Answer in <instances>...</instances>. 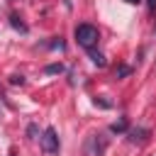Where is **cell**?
Wrapping results in <instances>:
<instances>
[{
	"mask_svg": "<svg viewBox=\"0 0 156 156\" xmlns=\"http://www.w3.org/2000/svg\"><path fill=\"white\" fill-rule=\"evenodd\" d=\"M76 41L83 46V49H95V44L100 41V32H98V27L95 24H88V22H83V24H78L76 27Z\"/></svg>",
	"mask_w": 156,
	"mask_h": 156,
	"instance_id": "cell-1",
	"label": "cell"
},
{
	"mask_svg": "<svg viewBox=\"0 0 156 156\" xmlns=\"http://www.w3.org/2000/svg\"><path fill=\"white\" fill-rule=\"evenodd\" d=\"M146 2H149V10L154 12V10H156V0H146Z\"/></svg>",
	"mask_w": 156,
	"mask_h": 156,
	"instance_id": "cell-12",
	"label": "cell"
},
{
	"mask_svg": "<svg viewBox=\"0 0 156 156\" xmlns=\"http://www.w3.org/2000/svg\"><path fill=\"white\" fill-rule=\"evenodd\" d=\"M10 22H12V27H15V29L27 32V24H22V22H20V17H15V15H12V17H10Z\"/></svg>",
	"mask_w": 156,
	"mask_h": 156,
	"instance_id": "cell-8",
	"label": "cell"
},
{
	"mask_svg": "<svg viewBox=\"0 0 156 156\" xmlns=\"http://www.w3.org/2000/svg\"><path fill=\"white\" fill-rule=\"evenodd\" d=\"M127 136H129V141H146V136H149V129H144V127H136V129H129V132H127Z\"/></svg>",
	"mask_w": 156,
	"mask_h": 156,
	"instance_id": "cell-4",
	"label": "cell"
},
{
	"mask_svg": "<svg viewBox=\"0 0 156 156\" xmlns=\"http://www.w3.org/2000/svg\"><path fill=\"white\" fill-rule=\"evenodd\" d=\"M124 2H129V5H136V2H141V0H124Z\"/></svg>",
	"mask_w": 156,
	"mask_h": 156,
	"instance_id": "cell-13",
	"label": "cell"
},
{
	"mask_svg": "<svg viewBox=\"0 0 156 156\" xmlns=\"http://www.w3.org/2000/svg\"><path fill=\"white\" fill-rule=\"evenodd\" d=\"M90 58H93V63H95V66H100V68L107 63V61H105V56H102L100 51H95V49H90Z\"/></svg>",
	"mask_w": 156,
	"mask_h": 156,
	"instance_id": "cell-5",
	"label": "cell"
},
{
	"mask_svg": "<svg viewBox=\"0 0 156 156\" xmlns=\"http://www.w3.org/2000/svg\"><path fill=\"white\" fill-rule=\"evenodd\" d=\"M44 71H46L49 76H54V73H63V66H61V63H49Z\"/></svg>",
	"mask_w": 156,
	"mask_h": 156,
	"instance_id": "cell-7",
	"label": "cell"
},
{
	"mask_svg": "<svg viewBox=\"0 0 156 156\" xmlns=\"http://www.w3.org/2000/svg\"><path fill=\"white\" fill-rule=\"evenodd\" d=\"M27 136H29V139L37 136V124H29V127H27Z\"/></svg>",
	"mask_w": 156,
	"mask_h": 156,
	"instance_id": "cell-11",
	"label": "cell"
},
{
	"mask_svg": "<svg viewBox=\"0 0 156 156\" xmlns=\"http://www.w3.org/2000/svg\"><path fill=\"white\" fill-rule=\"evenodd\" d=\"M10 83H12V85H22V83H24V76H12Z\"/></svg>",
	"mask_w": 156,
	"mask_h": 156,
	"instance_id": "cell-10",
	"label": "cell"
},
{
	"mask_svg": "<svg viewBox=\"0 0 156 156\" xmlns=\"http://www.w3.org/2000/svg\"><path fill=\"white\" fill-rule=\"evenodd\" d=\"M39 141H41V149L46 154H58V134H56L54 127H46L44 134L39 136Z\"/></svg>",
	"mask_w": 156,
	"mask_h": 156,
	"instance_id": "cell-2",
	"label": "cell"
},
{
	"mask_svg": "<svg viewBox=\"0 0 156 156\" xmlns=\"http://www.w3.org/2000/svg\"><path fill=\"white\" fill-rule=\"evenodd\" d=\"M129 71H132L129 66H119V68H117V78H124V76H129Z\"/></svg>",
	"mask_w": 156,
	"mask_h": 156,
	"instance_id": "cell-9",
	"label": "cell"
},
{
	"mask_svg": "<svg viewBox=\"0 0 156 156\" xmlns=\"http://www.w3.org/2000/svg\"><path fill=\"white\" fill-rule=\"evenodd\" d=\"M105 146H107V141L102 139V134H93L85 144V156H100L105 151Z\"/></svg>",
	"mask_w": 156,
	"mask_h": 156,
	"instance_id": "cell-3",
	"label": "cell"
},
{
	"mask_svg": "<svg viewBox=\"0 0 156 156\" xmlns=\"http://www.w3.org/2000/svg\"><path fill=\"white\" fill-rule=\"evenodd\" d=\"M110 129H112L115 134H122V132H127V119H119V122H115Z\"/></svg>",
	"mask_w": 156,
	"mask_h": 156,
	"instance_id": "cell-6",
	"label": "cell"
}]
</instances>
